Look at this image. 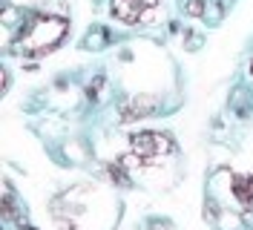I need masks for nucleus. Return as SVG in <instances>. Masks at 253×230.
Segmentation results:
<instances>
[{
  "label": "nucleus",
  "instance_id": "1",
  "mask_svg": "<svg viewBox=\"0 0 253 230\" xmlns=\"http://www.w3.org/2000/svg\"><path fill=\"white\" fill-rule=\"evenodd\" d=\"M63 35H66V20L63 17L41 15L17 35L15 46L26 55H46L63 41Z\"/></svg>",
  "mask_w": 253,
  "mask_h": 230
},
{
  "label": "nucleus",
  "instance_id": "2",
  "mask_svg": "<svg viewBox=\"0 0 253 230\" xmlns=\"http://www.w3.org/2000/svg\"><path fill=\"white\" fill-rule=\"evenodd\" d=\"M129 150L141 164H156V158L173 150V138L164 133H135L129 136Z\"/></svg>",
  "mask_w": 253,
  "mask_h": 230
},
{
  "label": "nucleus",
  "instance_id": "3",
  "mask_svg": "<svg viewBox=\"0 0 253 230\" xmlns=\"http://www.w3.org/2000/svg\"><path fill=\"white\" fill-rule=\"evenodd\" d=\"M158 0H115L112 3V15L124 23H138Z\"/></svg>",
  "mask_w": 253,
  "mask_h": 230
},
{
  "label": "nucleus",
  "instance_id": "4",
  "mask_svg": "<svg viewBox=\"0 0 253 230\" xmlns=\"http://www.w3.org/2000/svg\"><path fill=\"white\" fill-rule=\"evenodd\" d=\"M153 109H156L153 98H132V101H126L124 107H121V121L126 124V121H135V118H144Z\"/></svg>",
  "mask_w": 253,
  "mask_h": 230
},
{
  "label": "nucleus",
  "instance_id": "5",
  "mask_svg": "<svg viewBox=\"0 0 253 230\" xmlns=\"http://www.w3.org/2000/svg\"><path fill=\"white\" fill-rule=\"evenodd\" d=\"M230 190L242 204H251L253 201V176H233L230 182Z\"/></svg>",
  "mask_w": 253,
  "mask_h": 230
},
{
  "label": "nucleus",
  "instance_id": "6",
  "mask_svg": "<svg viewBox=\"0 0 253 230\" xmlns=\"http://www.w3.org/2000/svg\"><path fill=\"white\" fill-rule=\"evenodd\" d=\"M184 9H187V15H193V17L205 15V0H187Z\"/></svg>",
  "mask_w": 253,
  "mask_h": 230
},
{
  "label": "nucleus",
  "instance_id": "7",
  "mask_svg": "<svg viewBox=\"0 0 253 230\" xmlns=\"http://www.w3.org/2000/svg\"><path fill=\"white\" fill-rule=\"evenodd\" d=\"M110 176H112V179H115V182L126 184V176H124V170H121V167H110Z\"/></svg>",
  "mask_w": 253,
  "mask_h": 230
},
{
  "label": "nucleus",
  "instance_id": "8",
  "mask_svg": "<svg viewBox=\"0 0 253 230\" xmlns=\"http://www.w3.org/2000/svg\"><path fill=\"white\" fill-rule=\"evenodd\" d=\"M251 75H253V58H251Z\"/></svg>",
  "mask_w": 253,
  "mask_h": 230
},
{
  "label": "nucleus",
  "instance_id": "9",
  "mask_svg": "<svg viewBox=\"0 0 253 230\" xmlns=\"http://www.w3.org/2000/svg\"><path fill=\"white\" fill-rule=\"evenodd\" d=\"M26 230H35V228H26Z\"/></svg>",
  "mask_w": 253,
  "mask_h": 230
}]
</instances>
